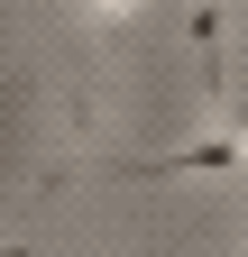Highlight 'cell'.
Here are the masks:
<instances>
[{"label":"cell","instance_id":"cell-3","mask_svg":"<svg viewBox=\"0 0 248 257\" xmlns=\"http://www.w3.org/2000/svg\"><path fill=\"white\" fill-rule=\"evenodd\" d=\"M0 257H37V248H28V239H0Z\"/></svg>","mask_w":248,"mask_h":257},{"label":"cell","instance_id":"cell-2","mask_svg":"<svg viewBox=\"0 0 248 257\" xmlns=\"http://www.w3.org/2000/svg\"><path fill=\"white\" fill-rule=\"evenodd\" d=\"M129 10H138V0H92V37H119V28H129Z\"/></svg>","mask_w":248,"mask_h":257},{"label":"cell","instance_id":"cell-1","mask_svg":"<svg viewBox=\"0 0 248 257\" xmlns=\"http://www.w3.org/2000/svg\"><path fill=\"white\" fill-rule=\"evenodd\" d=\"M184 46H193V74H202V110L221 119V101H230V10L221 0L184 10Z\"/></svg>","mask_w":248,"mask_h":257}]
</instances>
